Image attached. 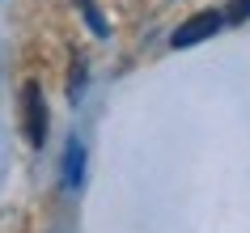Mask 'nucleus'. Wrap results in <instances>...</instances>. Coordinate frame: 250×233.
Segmentation results:
<instances>
[{"mask_svg":"<svg viewBox=\"0 0 250 233\" xmlns=\"http://www.w3.org/2000/svg\"><path fill=\"white\" fill-rule=\"evenodd\" d=\"M221 21H225V13H216V9H204V13H195L191 21H183V26L174 30V47H191V42H204V39H212L216 30H221Z\"/></svg>","mask_w":250,"mask_h":233,"instance_id":"obj_2","label":"nucleus"},{"mask_svg":"<svg viewBox=\"0 0 250 233\" xmlns=\"http://www.w3.org/2000/svg\"><path fill=\"white\" fill-rule=\"evenodd\" d=\"M81 13L89 17V26H93V30H98V34H106V21H102V13H98V9H93L89 0H81Z\"/></svg>","mask_w":250,"mask_h":233,"instance_id":"obj_5","label":"nucleus"},{"mask_svg":"<svg viewBox=\"0 0 250 233\" xmlns=\"http://www.w3.org/2000/svg\"><path fill=\"white\" fill-rule=\"evenodd\" d=\"M85 182V144L81 140H68V153H64V187L77 191Z\"/></svg>","mask_w":250,"mask_h":233,"instance_id":"obj_3","label":"nucleus"},{"mask_svg":"<svg viewBox=\"0 0 250 233\" xmlns=\"http://www.w3.org/2000/svg\"><path fill=\"white\" fill-rule=\"evenodd\" d=\"M246 17H250V0H229L225 21H246Z\"/></svg>","mask_w":250,"mask_h":233,"instance_id":"obj_4","label":"nucleus"},{"mask_svg":"<svg viewBox=\"0 0 250 233\" xmlns=\"http://www.w3.org/2000/svg\"><path fill=\"white\" fill-rule=\"evenodd\" d=\"M81 85H85V60H77V64H72V85H68V93H72V98H81Z\"/></svg>","mask_w":250,"mask_h":233,"instance_id":"obj_6","label":"nucleus"},{"mask_svg":"<svg viewBox=\"0 0 250 233\" xmlns=\"http://www.w3.org/2000/svg\"><path fill=\"white\" fill-rule=\"evenodd\" d=\"M21 131H26V140L34 148L47 140V102H42L39 85H26L21 89Z\"/></svg>","mask_w":250,"mask_h":233,"instance_id":"obj_1","label":"nucleus"}]
</instances>
